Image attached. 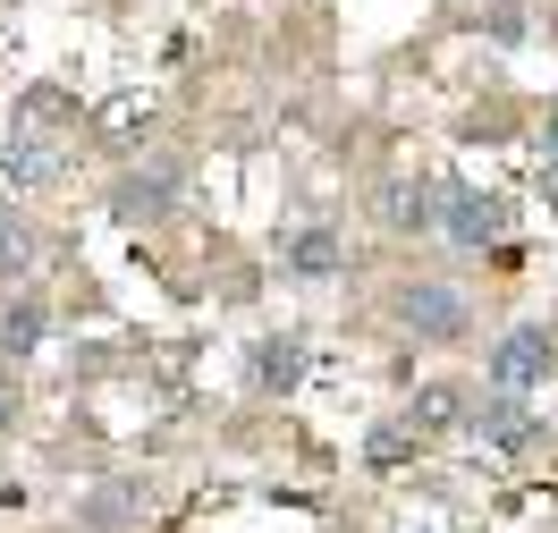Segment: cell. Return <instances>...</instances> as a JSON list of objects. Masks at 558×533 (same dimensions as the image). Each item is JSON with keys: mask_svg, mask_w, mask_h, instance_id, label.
Returning <instances> with one entry per match:
<instances>
[{"mask_svg": "<svg viewBox=\"0 0 558 533\" xmlns=\"http://www.w3.org/2000/svg\"><path fill=\"white\" fill-rule=\"evenodd\" d=\"M483 381H490L499 398H533L542 381H550V330H542V322H517V330L490 348Z\"/></svg>", "mask_w": 558, "mask_h": 533, "instance_id": "6da1fadb", "label": "cell"}, {"mask_svg": "<svg viewBox=\"0 0 558 533\" xmlns=\"http://www.w3.org/2000/svg\"><path fill=\"white\" fill-rule=\"evenodd\" d=\"M440 229L457 246H490L508 238V195H483V186H440Z\"/></svg>", "mask_w": 558, "mask_h": 533, "instance_id": "7a4b0ae2", "label": "cell"}, {"mask_svg": "<svg viewBox=\"0 0 558 533\" xmlns=\"http://www.w3.org/2000/svg\"><path fill=\"white\" fill-rule=\"evenodd\" d=\"M398 322H407L415 339H465V330H474L465 296L440 288V280H415V288H407V296H398Z\"/></svg>", "mask_w": 558, "mask_h": 533, "instance_id": "3957f363", "label": "cell"}, {"mask_svg": "<svg viewBox=\"0 0 558 533\" xmlns=\"http://www.w3.org/2000/svg\"><path fill=\"white\" fill-rule=\"evenodd\" d=\"M60 170H69V153H60V144H43V128H9V136H0V178H9V195L51 186Z\"/></svg>", "mask_w": 558, "mask_h": 533, "instance_id": "277c9868", "label": "cell"}, {"mask_svg": "<svg viewBox=\"0 0 558 533\" xmlns=\"http://www.w3.org/2000/svg\"><path fill=\"white\" fill-rule=\"evenodd\" d=\"M474 432H483L490 449H524V440H542V415H533L524 398H499V390H490L483 407H474Z\"/></svg>", "mask_w": 558, "mask_h": 533, "instance_id": "5b68a950", "label": "cell"}, {"mask_svg": "<svg viewBox=\"0 0 558 533\" xmlns=\"http://www.w3.org/2000/svg\"><path fill=\"white\" fill-rule=\"evenodd\" d=\"M381 220L389 229H432V220H440V186H415V178L381 186Z\"/></svg>", "mask_w": 558, "mask_h": 533, "instance_id": "8992f818", "label": "cell"}, {"mask_svg": "<svg viewBox=\"0 0 558 533\" xmlns=\"http://www.w3.org/2000/svg\"><path fill=\"white\" fill-rule=\"evenodd\" d=\"M170 195H178V178H170V170L119 178V220H161V213H170Z\"/></svg>", "mask_w": 558, "mask_h": 533, "instance_id": "52a82bcc", "label": "cell"}, {"mask_svg": "<svg viewBox=\"0 0 558 533\" xmlns=\"http://www.w3.org/2000/svg\"><path fill=\"white\" fill-rule=\"evenodd\" d=\"M288 271H296V280H330V271H339V238H330V229H296V238H288Z\"/></svg>", "mask_w": 558, "mask_h": 533, "instance_id": "ba28073f", "label": "cell"}, {"mask_svg": "<svg viewBox=\"0 0 558 533\" xmlns=\"http://www.w3.org/2000/svg\"><path fill=\"white\" fill-rule=\"evenodd\" d=\"M296 373H305V348H296V339H263V348H254V390H296Z\"/></svg>", "mask_w": 558, "mask_h": 533, "instance_id": "9c48e42d", "label": "cell"}, {"mask_svg": "<svg viewBox=\"0 0 558 533\" xmlns=\"http://www.w3.org/2000/svg\"><path fill=\"white\" fill-rule=\"evenodd\" d=\"M43 322H51V314H43V296H17V305H0V355H26V348L43 339Z\"/></svg>", "mask_w": 558, "mask_h": 533, "instance_id": "30bf717a", "label": "cell"}, {"mask_svg": "<svg viewBox=\"0 0 558 533\" xmlns=\"http://www.w3.org/2000/svg\"><path fill=\"white\" fill-rule=\"evenodd\" d=\"M465 415V390H449V381H432V390H415V415H407V432H440Z\"/></svg>", "mask_w": 558, "mask_h": 533, "instance_id": "8fae6325", "label": "cell"}, {"mask_svg": "<svg viewBox=\"0 0 558 533\" xmlns=\"http://www.w3.org/2000/svg\"><path fill=\"white\" fill-rule=\"evenodd\" d=\"M35 263V238H26V220L9 213V195H0V280H17Z\"/></svg>", "mask_w": 558, "mask_h": 533, "instance_id": "7c38bea8", "label": "cell"}, {"mask_svg": "<svg viewBox=\"0 0 558 533\" xmlns=\"http://www.w3.org/2000/svg\"><path fill=\"white\" fill-rule=\"evenodd\" d=\"M364 458H373V465H398V458H407V432H398V424L373 432V449H364Z\"/></svg>", "mask_w": 558, "mask_h": 533, "instance_id": "4fadbf2b", "label": "cell"}, {"mask_svg": "<svg viewBox=\"0 0 558 533\" xmlns=\"http://www.w3.org/2000/svg\"><path fill=\"white\" fill-rule=\"evenodd\" d=\"M542 161H550V178H558V110H550V128H542Z\"/></svg>", "mask_w": 558, "mask_h": 533, "instance_id": "5bb4252c", "label": "cell"}, {"mask_svg": "<svg viewBox=\"0 0 558 533\" xmlns=\"http://www.w3.org/2000/svg\"><path fill=\"white\" fill-rule=\"evenodd\" d=\"M0 424H17V381H0Z\"/></svg>", "mask_w": 558, "mask_h": 533, "instance_id": "9a60e30c", "label": "cell"}]
</instances>
